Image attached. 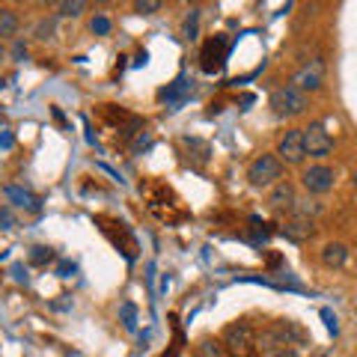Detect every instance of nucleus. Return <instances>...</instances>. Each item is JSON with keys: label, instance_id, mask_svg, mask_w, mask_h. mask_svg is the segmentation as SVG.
Listing matches in <instances>:
<instances>
[{"label": "nucleus", "instance_id": "obj_20", "mask_svg": "<svg viewBox=\"0 0 357 357\" xmlns=\"http://www.w3.org/2000/svg\"><path fill=\"white\" fill-rule=\"evenodd\" d=\"M197 351H199V357H223V354H227V351H223V342L220 340H211V337L199 340Z\"/></svg>", "mask_w": 357, "mask_h": 357}, {"label": "nucleus", "instance_id": "obj_23", "mask_svg": "<svg viewBox=\"0 0 357 357\" xmlns=\"http://www.w3.org/2000/svg\"><path fill=\"white\" fill-rule=\"evenodd\" d=\"M170 321H173V349L167 351L164 357H176L178 351H182V345H185V337H182V331H178V321H176V316H170Z\"/></svg>", "mask_w": 357, "mask_h": 357}, {"label": "nucleus", "instance_id": "obj_16", "mask_svg": "<svg viewBox=\"0 0 357 357\" xmlns=\"http://www.w3.org/2000/svg\"><path fill=\"white\" fill-rule=\"evenodd\" d=\"M345 259H349V248H345V244L331 241V244L321 248V262H325L328 268H342Z\"/></svg>", "mask_w": 357, "mask_h": 357}, {"label": "nucleus", "instance_id": "obj_32", "mask_svg": "<svg viewBox=\"0 0 357 357\" xmlns=\"http://www.w3.org/2000/svg\"><path fill=\"white\" fill-rule=\"evenodd\" d=\"M13 134H9V131H0V149H13Z\"/></svg>", "mask_w": 357, "mask_h": 357}, {"label": "nucleus", "instance_id": "obj_13", "mask_svg": "<svg viewBox=\"0 0 357 357\" xmlns=\"http://www.w3.org/2000/svg\"><path fill=\"white\" fill-rule=\"evenodd\" d=\"M182 149L188 152L185 161L191 164V167H206V164H208L211 146H208L206 140H199V137H182Z\"/></svg>", "mask_w": 357, "mask_h": 357}, {"label": "nucleus", "instance_id": "obj_27", "mask_svg": "<svg viewBox=\"0 0 357 357\" xmlns=\"http://www.w3.org/2000/svg\"><path fill=\"white\" fill-rule=\"evenodd\" d=\"M119 312H122V325L128 331H134V304H122Z\"/></svg>", "mask_w": 357, "mask_h": 357}, {"label": "nucleus", "instance_id": "obj_33", "mask_svg": "<svg viewBox=\"0 0 357 357\" xmlns=\"http://www.w3.org/2000/svg\"><path fill=\"white\" fill-rule=\"evenodd\" d=\"M13 274H15V280L27 283V268H24V265H15V268H13Z\"/></svg>", "mask_w": 357, "mask_h": 357}, {"label": "nucleus", "instance_id": "obj_31", "mask_svg": "<svg viewBox=\"0 0 357 357\" xmlns=\"http://www.w3.org/2000/svg\"><path fill=\"white\" fill-rule=\"evenodd\" d=\"M262 357H298L295 349H271V351H265Z\"/></svg>", "mask_w": 357, "mask_h": 357}, {"label": "nucleus", "instance_id": "obj_14", "mask_svg": "<svg viewBox=\"0 0 357 357\" xmlns=\"http://www.w3.org/2000/svg\"><path fill=\"white\" fill-rule=\"evenodd\" d=\"M283 236L289 241H307L312 238V232H316V227H312V220H301V218H292V220H286L283 223Z\"/></svg>", "mask_w": 357, "mask_h": 357}, {"label": "nucleus", "instance_id": "obj_28", "mask_svg": "<svg viewBox=\"0 0 357 357\" xmlns=\"http://www.w3.org/2000/svg\"><path fill=\"white\" fill-rule=\"evenodd\" d=\"M321 319H325V325H328V331L331 333H340V325H337V316H333V312L325 307V310H321Z\"/></svg>", "mask_w": 357, "mask_h": 357}, {"label": "nucleus", "instance_id": "obj_21", "mask_svg": "<svg viewBox=\"0 0 357 357\" xmlns=\"http://www.w3.org/2000/svg\"><path fill=\"white\" fill-rule=\"evenodd\" d=\"M54 259V250L45 248V244H39V248L30 250V265H48Z\"/></svg>", "mask_w": 357, "mask_h": 357}, {"label": "nucleus", "instance_id": "obj_25", "mask_svg": "<svg viewBox=\"0 0 357 357\" xmlns=\"http://www.w3.org/2000/svg\"><path fill=\"white\" fill-rule=\"evenodd\" d=\"M161 3L158 0H140V3H134V13L137 15H152V13H158Z\"/></svg>", "mask_w": 357, "mask_h": 357}, {"label": "nucleus", "instance_id": "obj_26", "mask_svg": "<svg viewBox=\"0 0 357 357\" xmlns=\"http://www.w3.org/2000/svg\"><path fill=\"white\" fill-rule=\"evenodd\" d=\"M93 33H98V36H107V33H110V18L107 15H96L93 18Z\"/></svg>", "mask_w": 357, "mask_h": 357}, {"label": "nucleus", "instance_id": "obj_4", "mask_svg": "<svg viewBox=\"0 0 357 357\" xmlns=\"http://www.w3.org/2000/svg\"><path fill=\"white\" fill-rule=\"evenodd\" d=\"M268 107H271L274 116L292 119V116H301L307 110V96L298 93L295 86H280L271 93V98H268Z\"/></svg>", "mask_w": 357, "mask_h": 357}, {"label": "nucleus", "instance_id": "obj_15", "mask_svg": "<svg viewBox=\"0 0 357 357\" xmlns=\"http://www.w3.org/2000/svg\"><path fill=\"white\" fill-rule=\"evenodd\" d=\"M3 194H6V199L13 206H18V208H27V211H39L42 208V203L36 197H33L30 191H24V188H15V185H6L3 188Z\"/></svg>", "mask_w": 357, "mask_h": 357}, {"label": "nucleus", "instance_id": "obj_34", "mask_svg": "<svg viewBox=\"0 0 357 357\" xmlns=\"http://www.w3.org/2000/svg\"><path fill=\"white\" fill-rule=\"evenodd\" d=\"M57 271H60V277H72V274H75V265H72V262H60Z\"/></svg>", "mask_w": 357, "mask_h": 357}, {"label": "nucleus", "instance_id": "obj_1", "mask_svg": "<svg viewBox=\"0 0 357 357\" xmlns=\"http://www.w3.org/2000/svg\"><path fill=\"white\" fill-rule=\"evenodd\" d=\"M223 351L227 357H262L259 351V333L253 331V325L248 321H236L223 331Z\"/></svg>", "mask_w": 357, "mask_h": 357}, {"label": "nucleus", "instance_id": "obj_2", "mask_svg": "<svg viewBox=\"0 0 357 357\" xmlns=\"http://www.w3.org/2000/svg\"><path fill=\"white\" fill-rule=\"evenodd\" d=\"M98 223V229L105 232V238L114 244V248L126 256V259H137V238H134V232L126 220H116V218H110V215H96L93 218Z\"/></svg>", "mask_w": 357, "mask_h": 357}, {"label": "nucleus", "instance_id": "obj_36", "mask_svg": "<svg viewBox=\"0 0 357 357\" xmlns=\"http://www.w3.org/2000/svg\"><path fill=\"white\" fill-rule=\"evenodd\" d=\"M6 60V48H3V42H0V63Z\"/></svg>", "mask_w": 357, "mask_h": 357}, {"label": "nucleus", "instance_id": "obj_8", "mask_svg": "<svg viewBox=\"0 0 357 357\" xmlns=\"http://www.w3.org/2000/svg\"><path fill=\"white\" fill-rule=\"evenodd\" d=\"M304 146L310 158H328L333 152V137L325 131L321 122H312L310 128H304Z\"/></svg>", "mask_w": 357, "mask_h": 357}, {"label": "nucleus", "instance_id": "obj_5", "mask_svg": "<svg viewBox=\"0 0 357 357\" xmlns=\"http://www.w3.org/2000/svg\"><path fill=\"white\" fill-rule=\"evenodd\" d=\"M283 178V161L277 155H259L248 167V182L253 188H274Z\"/></svg>", "mask_w": 357, "mask_h": 357}, {"label": "nucleus", "instance_id": "obj_17", "mask_svg": "<svg viewBox=\"0 0 357 357\" xmlns=\"http://www.w3.org/2000/svg\"><path fill=\"white\" fill-rule=\"evenodd\" d=\"M15 33H18V15L9 6H0V39L15 36Z\"/></svg>", "mask_w": 357, "mask_h": 357}, {"label": "nucleus", "instance_id": "obj_30", "mask_svg": "<svg viewBox=\"0 0 357 357\" xmlns=\"http://www.w3.org/2000/svg\"><path fill=\"white\" fill-rule=\"evenodd\" d=\"M51 33H54V24H51V21H42V24L36 27V36H39V39H51Z\"/></svg>", "mask_w": 357, "mask_h": 357}, {"label": "nucleus", "instance_id": "obj_29", "mask_svg": "<svg viewBox=\"0 0 357 357\" xmlns=\"http://www.w3.org/2000/svg\"><path fill=\"white\" fill-rule=\"evenodd\" d=\"M15 227V218L9 215V208H0V229H13Z\"/></svg>", "mask_w": 357, "mask_h": 357}, {"label": "nucleus", "instance_id": "obj_9", "mask_svg": "<svg viewBox=\"0 0 357 357\" xmlns=\"http://www.w3.org/2000/svg\"><path fill=\"white\" fill-rule=\"evenodd\" d=\"M277 158L286 164H301L307 158V146H304V128H292L283 134L280 146H277Z\"/></svg>", "mask_w": 357, "mask_h": 357}, {"label": "nucleus", "instance_id": "obj_37", "mask_svg": "<svg viewBox=\"0 0 357 357\" xmlns=\"http://www.w3.org/2000/svg\"><path fill=\"white\" fill-rule=\"evenodd\" d=\"M351 182H354V188H357V170H354V176H351Z\"/></svg>", "mask_w": 357, "mask_h": 357}, {"label": "nucleus", "instance_id": "obj_24", "mask_svg": "<svg viewBox=\"0 0 357 357\" xmlns=\"http://www.w3.org/2000/svg\"><path fill=\"white\" fill-rule=\"evenodd\" d=\"M197 24H199V9H191V15L185 18V27H182L185 39H197Z\"/></svg>", "mask_w": 357, "mask_h": 357}, {"label": "nucleus", "instance_id": "obj_18", "mask_svg": "<svg viewBox=\"0 0 357 357\" xmlns=\"http://www.w3.org/2000/svg\"><path fill=\"white\" fill-rule=\"evenodd\" d=\"M248 238H250L253 244H265L268 238H271V229H268V223H265V220H259V218H250Z\"/></svg>", "mask_w": 357, "mask_h": 357}, {"label": "nucleus", "instance_id": "obj_10", "mask_svg": "<svg viewBox=\"0 0 357 357\" xmlns=\"http://www.w3.org/2000/svg\"><path fill=\"white\" fill-rule=\"evenodd\" d=\"M301 182H304V188L310 194H328L333 188V182H337V173H333L328 164H312L304 170Z\"/></svg>", "mask_w": 357, "mask_h": 357}, {"label": "nucleus", "instance_id": "obj_7", "mask_svg": "<svg viewBox=\"0 0 357 357\" xmlns=\"http://www.w3.org/2000/svg\"><path fill=\"white\" fill-rule=\"evenodd\" d=\"M321 84H325V60L321 57H312L310 63H304L301 69L292 75V84L298 93H316V89H321Z\"/></svg>", "mask_w": 357, "mask_h": 357}, {"label": "nucleus", "instance_id": "obj_6", "mask_svg": "<svg viewBox=\"0 0 357 357\" xmlns=\"http://www.w3.org/2000/svg\"><path fill=\"white\" fill-rule=\"evenodd\" d=\"M227 51H229V39L223 36V33L206 39L203 48H199V69H203L206 75L223 72V66H227Z\"/></svg>", "mask_w": 357, "mask_h": 357}, {"label": "nucleus", "instance_id": "obj_3", "mask_svg": "<svg viewBox=\"0 0 357 357\" xmlns=\"http://www.w3.org/2000/svg\"><path fill=\"white\" fill-rule=\"evenodd\" d=\"M146 199H149V211H152V215L161 218V220H167V223H176V220H185V218H188V211H185L182 203L176 199V194H173L167 185H161V182L149 185Z\"/></svg>", "mask_w": 357, "mask_h": 357}, {"label": "nucleus", "instance_id": "obj_11", "mask_svg": "<svg viewBox=\"0 0 357 357\" xmlns=\"http://www.w3.org/2000/svg\"><path fill=\"white\" fill-rule=\"evenodd\" d=\"M191 93H194V81H188V77L185 75H178L176 77V81L170 84V86H167V89H161V102H167V105H185L188 102V98H191Z\"/></svg>", "mask_w": 357, "mask_h": 357}, {"label": "nucleus", "instance_id": "obj_35", "mask_svg": "<svg viewBox=\"0 0 357 357\" xmlns=\"http://www.w3.org/2000/svg\"><path fill=\"white\" fill-rule=\"evenodd\" d=\"M146 60H149V54H146V51H140V54H137V60H134V66H146Z\"/></svg>", "mask_w": 357, "mask_h": 357}, {"label": "nucleus", "instance_id": "obj_12", "mask_svg": "<svg viewBox=\"0 0 357 357\" xmlns=\"http://www.w3.org/2000/svg\"><path fill=\"white\" fill-rule=\"evenodd\" d=\"M295 185L292 182H286V178H280L274 188H271V194H268V206H271L274 211H283V208H292L295 206Z\"/></svg>", "mask_w": 357, "mask_h": 357}, {"label": "nucleus", "instance_id": "obj_22", "mask_svg": "<svg viewBox=\"0 0 357 357\" xmlns=\"http://www.w3.org/2000/svg\"><path fill=\"white\" fill-rule=\"evenodd\" d=\"M57 9H60V15H66V18H77V15L86 13V3L84 0H75V3H60Z\"/></svg>", "mask_w": 357, "mask_h": 357}, {"label": "nucleus", "instance_id": "obj_19", "mask_svg": "<svg viewBox=\"0 0 357 357\" xmlns=\"http://www.w3.org/2000/svg\"><path fill=\"white\" fill-rule=\"evenodd\" d=\"M321 211V206L316 203V199H295V206H292V215L301 218V220H310V218H316Z\"/></svg>", "mask_w": 357, "mask_h": 357}]
</instances>
